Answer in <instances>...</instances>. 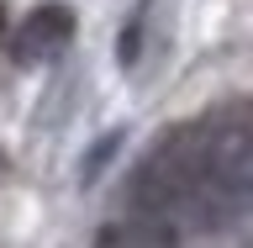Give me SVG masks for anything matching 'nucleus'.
<instances>
[{
  "label": "nucleus",
  "mask_w": 253,
  "mask_h": 248,
  "mask_svg": "<svg viewBox=\"0 0 253 248\" xmlns=\"http://www.w3.org/2000/svg\"><path fill=\"white\" fill-rule=\"evenodd\" d=\"M132 206L158 211L190 233H227L237 222L221 201L216 180H211V164L201 148V122L169 127L153 143V153L137 164V180H132Z\"/></svg>",
  "instance_id": "f257e3e1"
},
{
  "label": "nucleus",
  "mask_w": 253,
  "mask_h": 248,
  "mask_svg": "<svg viewBox=\"0 0 253 248\" xmlns=\"http://www.w3.org/2000/svg\"><path fill=\"white\" fill-rule=\"evenodd\" d=\"M201 148L211 164L221 201L232 217H243L253 206V138H248V111L243 106H221L201 122Z\"/></svg>",
  "instance_id": "f03ea898"
},
{
  "label": "nucleus",
  "mask_w": 253,
  "mask_h": 248,
  "mask_svg": "<svg viewBox=\"0 0 253 248\" xmlns=\"http://www.w3.org/2000/svg\"><path fill=\"white\" fill-rule=\"evenodd\" d=\"M69 37H74V11H69V5H37V11L16 27L11 53H16V63H42V58H53Z\"/></svg>",
  "instance_id": "7ed1b4c3"
},
{
  "label": "nucleus",
  "mask_w": 253,
  "mask_h": 248,
  "mask_svg": "<svg viewBox=\"0 0 253 248\" xmlns=\"http://www.w3.org/2000/svg\"><path fill=\"white\" fill-rule=\"evenodd\" d=\"M243 111H248V138H253V100H243Z\"/></svg>",
  "instance_id": "20e7f679"
},
{
  "label": "nucleus",
  "mask_w": 253,
  "mask_h": 248,
  "mask_svg": "<svg viewBox=\"0 0 253 248\" xmlns=\"http://www.w3.org/2000/svg\"><path fill=\"white\" fill-rule=\"evenodd\" d=\"M0 37H5V5H0Z\"/></svg>",
  "instance_id": "39448f33"
},
{
  "label": "nucleus",
  "mask_w": 253,
  "mask_h": 248,
  "mask_svg": "<svg viewBox=\"0 0 253 248\" xmlns=\"http://www.w3.org/2000/svg\"><path fill=\"white\" fill-rule=\"evenodd\" d=\"M95 248H111V243H106V238H100V243H95Z\"/></svg>",
  "instance_id": "423d86ee"
}]
</instances>
